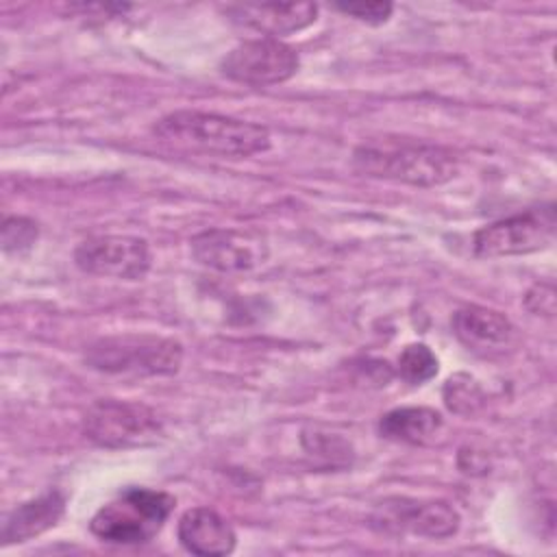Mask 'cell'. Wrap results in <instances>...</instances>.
<instances>
[{
  "mask_svg": "<svg viewBox=\"0 0 557 557\" xmlns=\"http://www.w3.org/2000/svg\"><path fill=\"white\" fill-rule=\"evenodd\" d=\"M224 11L233 22L261 33V37L274 39L302 30L318 17L313 2H246L231 4Z\"/></svg>",
  "mask_w": 557,
  "mask_h": 557,
  "instance_id": "cell-11",
  "label": "cell"
},
{
  "mask_svg": "<svg viewBox=\"0 0 557 557\" xmlns=\"http://www.w3.org/2000/svg\"><path fill=\"white\" fill-rule=\"evenodd\" d=\"M39 228L33 220L13 215L7 218L2 224V248L4 252H22L28 250L37 242Z\"/></svg>",
  "mask_w": 557,
  "mask_h": 557,
  "instance_id": "cell-18",
  "label": "cell"
},
{
  "mask_svg": "<svg viewBox=\"0 0 557 557\" xmlns=\"http://www.w3.org/2000/svg\"><path fill=\"white\" fill-rule=\"evenodd\" d=\"M483 400L485 396L481 385L468 374H455L444 385V403L459 416L476 413L483 407Z\"/></svg>",
  "mask_w": 557,
  "mask_h": 557,
  "instance_id": "cell-17",
  "label": "cell"
},
{
  "mask_svg": "<svg viewBox=\"0 0 557 557\" xmlns=\"http://www.w3.org/2000/svg\"><path fill=\"white\" fill-rule=\"evenodd\" d=\"M374 524L389 533H411L429 540H444L457 533L459 513L446 500H422V498H385L374 516Z\"/></svg>",
  "mask_w": 557,
  "mask_h": 557,
  "instance_id": "cell-10",
  "label": "cell"
},
{
  "mask_svg": "<svg viewBox=\"0 0 557 557\" xmlns=\"http://www.w3.org/2000/svg\"><path fill=\"white\" fill-rule=\"evenodd\" d=\"M555 207L542 205L479 228L472 237L476 257H513L544 250L555 237Z\"/></svg>",
  "mask_w": 557,
  "mask_h": 557,
  "instance_id": "cell-6",
  "label": "cell"
},
{
  "mask_svg": "<svg viewBox=\"0 0 557 557\" xmlns=\"http://www.w3.org/2000/svg\"><path fill=\"white\" fill-rule=\"evenodd\" d=\"M78 270L91 276L139 281L148 274L152 255L146 239L135 235H96L74 250Z\"/></svg>",
  "mask_w": 557,
  "mask_h": 557,
  "instance_id": "cell-8",
  "label": "cell"
},
{
  "mask_svg": "<svg viewBox=\"0 0 557 557\" xmlns=\"http://www.w3.org/2000/svg\"><path fill=\"white\" fill-rule=\"evenodd\" d=\"M161 431L157 413L141 403L100 398L83 416L85 437L102 448L148 446Z\"/></svg>",
  "mask_w": 557,
  "mask_h": 557,
  "instance_id": "cell-5",
  "label": "cell"
},
{
  "mask_svg": "<svg viewBox=\"0 0 557 557\" xmlns=\"http://www.w3.org/2000/svg\"><path fill=\"white\" fill-rule=\"evenodd\" d=\"M152 133L172 148L215 157L239 159L270 148V133L265 126L194 109L163 115L152 126Z\"/></svg>",
  "mask_w": 557,
  "mask_h": 557,
  "instance_id": "cell-1",
  "label": "cell"
},
{
  "mask_svg": "<svg viewBox=\"0 0 557 557\" xmlns=\"http://www.w3.org/2000/svg\"><path fill=\"white\" fill-rule=\"evenodd\" d=\"M437 366L440 363H437L435 352L426 344L418 342V344H407L400 350L396 372L405 383L422 385L437 374Z\"/></svg>",
  "mask_w": 557,
  "mask_h": 557,
  "instance_id": "cell-16",
  "label": "cell"
},
{
  "mask_svg": "<svg viewBox=\"0 0 557 557\" xmlns=\"http://www.w3.org/2000/svg\"><path fill=\"white\" fill-rule=\"evenodd\" d=\"M352 165L361 174L416 187H437L457 174V159L448 148L398 135L361 141L352 152Z\"/></svg>",
  "mask_w": 557,
  "mask_h": 557,
  "instance_id": "cell-2",
  "label": "cell"
},
{
  "mask_svg": "<svg viewBox=\"0 0 557 557\" xmlns=\"http://www.w3.org/2000/svg\"><path fill=\"white\" fill-rule=\"evenodd\" d=\"M65 511V496L59 490H50L37 498H30L22 505H17L4 520L2 529V542L15 544V542H28L44 531L52 529Z\"/></svg>",
  "mask_w": 557,
  "mask_h": 557,
  "instance_id": "cell-14",
  "label": "cell"
},
{
  "mask_svg": "<svg viewBox=\"0 0 557 557\" xmlns=\"http://www.w3.org/2000/svg\"><path fill=\"white\" fill-rule=\"evenodd\" d=\"M181 546L200 557H222L235 550L237 535L231 522L209 507L187 509L176 527Z\"/></svg>",
  "mask_w": 557,
  "mask_h": 557,
  "instance_id": "cell-13",
  "label": "cell"
},
{
  "mask_svg": "<svg viewBox=\"0 0 557 557\" xmlns=\"http://www.w3.org/2000/svg\"><path fill=\"white\" fill-rule=\"evenodd\" d=\"M298 52L281 39L257 37L237 44L220 63L226 78L250 85L270 87L289 81L298 72Z\"/></svg>",
  "mask_w": 557,
  "mask_h": 557,
  "instance_id": "cell-7",
  "label": "cell"
},
{
  "mask_svg": "<svg viewBox=\"0 0 557 557\" xmlns=\"http://www.w3.org/2000/svg\"><path fill=\"white\" fill-rule=\"evenodd\" d=\"M194 259L215 272H248L268 259V242L252 228H209L189 242Z\"/></svg>",
  "mask_w": 557,
  "mask_h": 557,
  "instance_id": "cell-9",
  "label": "cell"
},
{
  "mask_svg": "<svg viewBox=\"0 0 557 557\" xmlns=\"http://www.w3.org/2000/svg\"><path fill=\"white\" fill-rule=\"evenodd\" d=\"M527 309H531L533 313H544V315H553L555 311V292L548 285H535L527 298H524Z\"/></svg>",
  "mask_w": 557,
  "mask_h": 557,
  "instance_id": "cell-20",
  "label": "cell"
},
{
  "mask_svg": "<svg viewBox=\"0 0 557 557\" xmlns=\"http://www.w3.org/2000/svg\"><path fill=\"white\" fill-rule=\"evenodd\" d=\"M89 368L107 374L168 376L183 363V346L159 335H113L89 344L85 352Z\"/></svg>",
  "mask_w": 557,
  "mask_h": 557,
  "instance_id": "cell-4",
  "label": "cell"
},
{
  "mask_svg": "<svg viewBox=\"0 0 557 557\" xmlns=\"http://www.w3.org/2000/svg\"><path fill=\"white\" fill-rule=\"evenodd\" d=\"M455 337L472 352L498 355L511 346L516 329L511 320L481 305H466L453 313L450 320Z\"/></svg>",
  "mask_w": 557,
  "mask_h": 557,
  "instance_id": "cell-12",
  "label": "cell"
},
{
  "mask_svg": "<svg viewBox=\"0 0 557 557\" xmlns=\"http://www.w3.org/2000/svg\"><path fill=\"white\" fill-rule=\"evenodd\" d=\"M442 426V413L431 407H398L379 420V433L385 440L403 444H429Z\"/></svg>",
  "mask_w": 557,
  "mask_h": 557,
  "instance_id": "cell-15",
  "label": "cell"
},
{
  "mask_svg": "<svg viewBox=\"0 0 557 557\" xmlns=\"http://www.w3.org/2000/svg\"><path fill=\"white\" fill-rule=\"evenodd\" d=\"M174 505L176 498L168 492L131 485L94 513L89 529L107 544H146L161 531Z\"/></svg>",
  "mask_w": 557,
  "mask_h": 557,
  "instance_id": "cell-3",
  "label": "cell"
},
{
  "mask_svg": "<svg viewBox=\"0 0 557 557\" xmlns=\"http://www.w3.org/2000/svg\"><path fill=\"white\" fill-rule=\"evenodd\" d=\"M333 7L344 15H350L352 20H359L366 24H383L389 20L394 11L392 2H337Z\"/></svg>",
  "mask_w": 557,
  "mask_h": 557,
  "instance_id": "cell-19",
  "label": "cell"
}]
</instances>
